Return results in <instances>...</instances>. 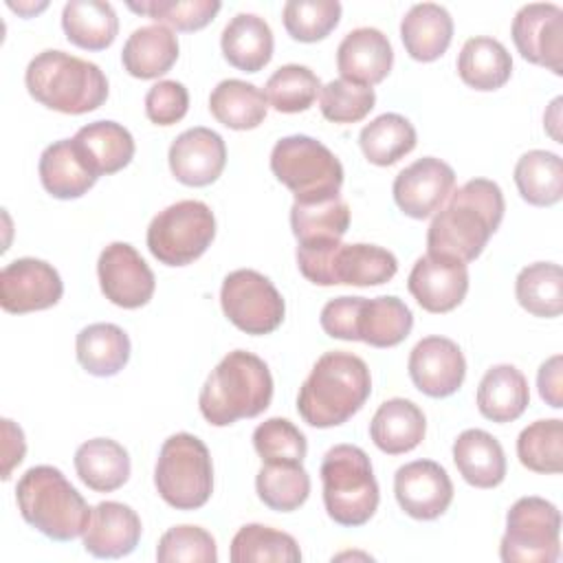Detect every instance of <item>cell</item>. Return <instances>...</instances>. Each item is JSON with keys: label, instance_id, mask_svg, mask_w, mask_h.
<instances>
[{"label": "cell", "instance_id": "cell-1", "mask_svg": "<svg viewBox=\"0 0 563 563\" xmlns=\"http://www.w3.org/2000/svg\"><path fill=\"white\" fill-rule=\"evenodd\" d=\"M501 187L488 178H473L451 191L427 231V253L446 255L464 264L477 260L504 220Z\"/></svg>", "mask_w": 563, "mask_h": 563}, {"label": "cell", "instance_id": "cell-2", "mask_svg": "<svg viewBox=\"0 0 563 563\" xmlns=\"http://www.w3.org/2000/svg\"><path fill=\"white\" fill-rule=\"evenodd\" d=\"M372 394L367 363L350 352H325L299 387L297 411L310 427L330 429L347 422Z\"/></svg>", "mask_w": 563, "mask_h": 563}, {"label": "cell", "instance_id": "cell-3", "mask_svg": "<svg viewBox=\"0 0 563 563\" xmlns=\"http://www.w3.org/2000/svg\"><path fill=\"white\" fill-rule=\"evenodd\" d=\"M273 400L268 365L253 352H229L207 376L198 407L213 427H229L240 418L260 416Z\"/></svg>", "mask_w": 563, "mask_h": 563}, {"label": "cell", "instance_id": "cell-4", "mask_svg": "<svg viewBox=\"0 0 563 563\" xmlns=\"http://www.w3.org/2000/svg\"><path fill=\"white\" fill-rule=\"evenodd\" d=\"M24 84L37 103L64 114L92 112L108 99V79L97 64L53 48L29 62Z\"/></svg>", "mask_w": 563, "mask_h": 563}, {"label": "cell", "instance_id": "cell-5", "mask_svg": "<svg viewBox=\"0 0 563 563\" xmlns=\"http://www.w3.org/2000/svg\"><path fill=\"white\" fill-rule=\"evenodd\" d=\"M15 501L22 519L53 541L81 537L92 510L66 475L48 464L33 466L20 477Z\"/></svg>", "mask_w": 563, "mask_h": 563}, {"label": "cell", "instance_id": "cell-6", "mask_svg": "<svg viewBox=\"0 0 563 563\" xmlns=\"http://www.w3.org/2000/svg\"><path fill=\"white\" fill-rule=\"evenodd\" d=\"M323 506L328 517L345 528L367 523L380 501L369 455L354 444L332 446L321 462Z\"/></svg>", "mask_w": 563, "mask_h": 563}, {"label": "cell", "instance_id": "cell-7", "mask_svg": "<svg viewBox=\"0 0 563 563\" xmlns=\"http://www.w3.org/2000/svg\"><path fill=\"white\" fill-rule=\"evenodd\" d=\"M154 486L176 510L202 508L213 493V464L207 444L191 433L169 435L154 466Z\"/></svg>", "mask_w": 563, "mask_h": 563}, {"label": "cell", "instance_id": "cell-8", "mask_svg": "<svg viewBox=\"0 0 563 563\" xmlns=\"http://www.w3.org/2000/svg\"><path fill=\"white\" fill-rule=\"evenodd\" d=\"M271 172L299 202L336 196L343 185L341 161L330 147L306 134H290L275 143Z\"/></svg>", "mask_w": 563, "mask_h": 563}, {"label": "cell", "instance_id": "cell-9", "mask_svg": "<svg viewBox=\"0 0 563 563\" xmlns=\"http://www.w3.org/2000/svg\"><path fill=\"white\" fill-rule=\"evenodd\" d=\"M295 255L301 275L317 286H380L398 271V260L391 251L363 242L323 249L297 246Z\"/></svg>", "mask_w": 563, "mask_h": 563}, {"label": "cell", "instance_id": "cell-10", "mask_svg": "<svg viewBox=\"0 0 563 563\" xmlns=\"http://www.w3.org/2000/svg\"><path fill=\"white\" fill-rule=\"evenodd\" d=\"M216 238V216L200 200H178L158 211L147 227V249L165 266H187Z\"/></svg>", "mask_w": 563, "mask_h": 563}, {"label": "cell", "instance_id": "cell-11", "mask_svg": "<svg viewBox=\"0 0 563 563\" xmlns=\"http://www.w3.org/2000/svg\"><path fill=\"white\" fill-rule=\"evenodd\" d=\"M504 563H554L561 556V512L537 495L517 499L499 543Z\"/></svg>", "mask_w": 563, "mask_h": 563}, {"label": "cell", "instance_id": "cell-12", "mask_svg": "<svg viewBox=\"0 0 563 563\" xmlns=\"http://www.w3.org/2000/svg\"><path fill=\"white\" fill-rule=\"evenodd\" d=\"M220 306L238 330L253 336L271 334L282 325L286 314L284 297L275 284L253 268H238L224 277Z\"/></svg>", "mask_w": 563, "mask_h": 563}, {"label": "cell", "instance_id": "cell-13", "mask_svg": "<svg viewBox=\"0 0 563 563\" xmlns=\"http://www.w3.org/2000/svg\"><path fill=\"white\" fill-rule=\"evenodd\" d=\"M97 275L106 299L128 310L145 306L156 288L152 268L128 242H112L101 251Z\"/></svg>", "mask_w": 563, "mask_h": 563}, {"label": "cell", "instance_id": "cell-14", "mask_svg": "<svg viewBox=\"0 0 563 563\" xmlns=\"http://www.w3.org/2000/svg\"><path fill=\"white\" fill-rule=\"evenodd\" d=\"M523 59L563 75V9L552 2L523 4L510 29Z\"/></svg>", "mask_w": 563, "mask_h": 563}, {"label": "cell", "instance_id": "cell-15", "mask_svg": "<svg viewBox=\"0 0 563 563\" xmlns=\"http://www.w3.org/2000/svg\"><path fill=\"white\" fill-rule=\"evenodd\" d=\"M62 295V277L44 260L20 257L0 271V306L11 314L46 310Z\"/></svg>", "mask_w": 563, "mask_h": 563}, {"label": "cell", "instance_id": "cell-16", "mask_svg": "<svg viewBox=\"0 0 563 563\" xmlns=\"http://www.w3.org/2000/svg\"><path fill=\"white\" fill-rule=\"evenodd\" d=\"M455 187V172L435 156H422L407 165L391 185L398 209L416 220L433 216Z\"/></svg>", "mask_w": 563, "mask_h": 563}, {"label": "cell", "instance_id": "cell-17", "mask_svg": "<svg viewBox=\"0 0 563 563\" xmlns=\"http://www.w3.org/2000/svg\"><path fill=\"white\" fill-rule=\"evenodd\" d=\"M407 288L427 312H451L468 292V268L460 260L424 253L416 260L407 277Z\"/></svg>", "mask_w": 563, "mask_h": 563}, {"label": "cell", "instance_id": "cell-18", "mask_svg": "<svg viewBox=\"0 0 563 563\" xmlns=\"http://www.w3.org/2000/svg\"><path fill=\"white\" fill-rule=\"evenodd\" d=\"M394 495L409 517L431 521L449 510L453 501V482L438 462L416 460L396 471Z\"/></svg>", "mask_w": 563, "mask_h": 563}, {"label": "cell", "instance_id": "cell-19", "mask_svg": "<svg viewBox=\"0 0 563 563\" xmlns=\"http://www.w3.org/2000/svg\"><path fill=\"white\" fill-rule=\"evenodd\" d=\"M409 376L413 385L431 398L455 394L466 376V361L460 345L446 336H424L409 354Z\"/></svg>", "mask_w": 563, "mask_h": 563}, {"label": "cell", "instance_id": "cell-20", "mask_svg": "<svg viewBox=\"0 0 563 563\" xmlns=\"http://www.w3.org/2000/svg\"><path fill=\"white\" fill-rule=\"evenodd\" d=\"M167 161L178 183L207 187L220 178L227 165V145L218 132L196 125L174 139Z\"/></svg>", "mask_w": 563, "mask_h": 563}, {"label": "cell", "instance_id": "cell-21", "mask_svg": "<svg viewBox=\"0 0 563 563\" xmlns=\"http://www.w3.org/2000/svg\"><path fill=\"white\" fill-rule=\"evenodd\" d=\"M141 532L136 510L121 501H101L90 510L81 541L84 550L97 559H121L134 552Z\"/></svg>", "mask_w": 563, "mask_h": 563}, {"label": "cell", "instance_id": "cell-22", "mask_svg": "<svg viewBox=\"0 0 563 563\" xmlns=\"http://www.w3.org/2000/svg\"><path fill=\"white\" fill-rule=\"evenodd\" d=\"M394 64V48L387 35L374 26L350 31L336 48V68L343 79L361 86L380 84Z\"/></svg>", "mask_w": 563, "mask_h": 563}, {"label": "cell", "instance_id": "cell-23", "mask_svg": "<svg viewBox=\"0 0 563 563\" xmlns=\"http://www.w3.org/2000/svg\"><path fill=\"white\" fill-rule=\"evenodd\" d=\"M352 328L354 341H363L372 347H394L409 336L413 328V314L409 306L394 295L374 299L358 297Z\"/></svg>", "mask_w": 563, "mask_h": 563}, {"label": "cell", "instance_id": "cell-24", "mask_svg": "<svg viewBox=\"0 0 563 563\" xmlns=\"http://www.w3.org/2000/svg\"><path fill=\"white\" fill-rule=\"evenodd\" d=\"M73 145L97 178L128 167L136 150L130 130L117 121H92L79 128L73 136Z\"/></svg>", "mask_w": 563, "mask_h": 563}, {"label": "cell", "instance_id": "cell-25", "mask_svg": "<svg viewBox=\"0 0 563 563\" xmlns=\"http://www.w3.org/2000/svg\"><path fill=\"white\" fill-rule=\"evenodd\" d=\"M290 229L299 249H323L341 244L350 229V207L336 196L299 202L290 207Z\"/></svg>", "mask_w": 563, "mask_h": 563}, {"label": "cell", "instance_id": "cell-26", "mask_svg": "<svg viewBox=\"0 0 563 563\" xmlns=\"http://www.w3.org/2000/svg\"><path fill=\"white\" fill-rule=\"evenodd\" d=\"M427 433V418L422 409L407 398L385 400L372 422L369 438L387 455H400L413 451Z\"/></svg>", "mask_w": 563, "mask_h": 563}, {"label": "cell", "instance_id": "cell-27", "mask_svg": "<svg viewBox=\"0 0 563 563\" xmlns=\"http://www.w3.org/2000/svg\"><path fill=\"white\" fill-rule=\"evenodd\" d=\"M400 40L416 62L442 57L453 40V18L435 2L413 4L400 22Z\"/></svg>", "mask_w": 563, "mask_h": 563}, {"label": "cell", "instance_id": "cell-28", "mask_svg": "<svg viewBox=\"0 0 563 563\" xmlns=\"http://www.w3.org/2000/svg\"><path fill=\"white\" fill-rule=\"evenodd\" d=\"M453 462L464 482L475 488H495L506 477L504 449L484 429H466L455 438Z\"/></svg>", "mask_w": 563, "mask_h": 563}, {"label": "cell", "instance_id": "cell-29", "mask_svg": "<svg viewBox=\"0 0 563 563\" xmlns=\"http://www.w3.org/2000/svg\"><path fill=\"white\" fill-rule=\"evenodd\" d=\"M273 31L268 22L255 13H238L222 31L220 48L224 59L244 73L262 70L273 57Z\"/></svg>", "mask_w": 563, "mask_h": 563}, {"label": "cell", "instance_id": "cell-30", "mask_svg": "<svg viewBox=\"0 0 563 563\" xmlns=\"http://www.w3.org/2000/svg\"><path fill=\"white\" fill-rule=\"evenodd\" d=\"M178 59V37L165 24H147L125 40L121 64L136 79H156Z\"/></svg>", "mask_w": 563, "mask_h": 563}, {"label": "cell", "instance_id": "cell-31", "mask_svg": "<svg viewBox=\"0 0 563 563\" xmlns=\"http://www.w3.org/2000/svg\"><path fill=\"white\" fill-rule=\"evenodd\" d=\"M475 400H477L479 413L486 420H493L499 424L512 422L526 411L530 402L528 380L515 365H508V363L493 365L482 376Z\"/></svg>", "mask_w": 563, "mask_h": 563}, {"label": "cell", "instance_id": "cell-32", "mask_svg": "<svg viewBox=\"0 0 563 563\" xmlns=\"http://www.w3.org/2000/svg\"><path fill=\"white\" fill-rule=\"evenodd\" d=\"M75 471L95 493H112L130 477V455L117 440L92 438L77 446Z\"/></svg>", "mask_w": 563, "mask_h": 563}, {"label": "cell", "instance_id": "cell-33", "mask_svg": "<svg viewBox=\"0 0 563 563\" xmlns=\"http://www.w3.org/2000/svg\"><path fill=\"white\" fill-rule=\"evenodd\" d=\"M457 75L468 88L482 92L497 90L512 75L510 53L499 40L475 35L464 42L457 55Z\"/></svg>", "mask_w": 563, "mask_h": 563}, {"label": "cell", "instance_id": "cell-34", "mask_svg": "<svg viewBox=\"0 0 563 563\" xmlns=\"http://www.w3.org/2000/svg\"><path fill=\"white\" fill-rule=\"evenodd\" d=\"M37 169L44 189L59 200L81 198L97 183V176L79 158L73 139L51 143L42 152Z\"/></svg>", "mask_w": 563, "mask_h": 563}, {"label": "cell", "instance_id": "cell-35", "mask_svg": "<svg viewBox=\"0 0 563 563\" xmlns=\"http://www.w3.org/2000/svg\"><path fill=\"white\" fill-rule=\"evenodd\" d=\"M130 336L114 323H90L75 341L79 365L92 376H114L130 361Z\"/></svg>", "mask_w": 563, "mask_h": 563}, {"label": "cell", "instance_id": "cell-36", "mask_svg": "<svg viewBox=\"0 0 563 563\" xmlns=\"http://www.w3.org/2000/svg\"><path fill=\"white\" fill-rule=\"evenodd\" d=\"M62 29L70 44L84 51H103L119 33V18L110 2L70 0L62 11Z\"/></svg>", "mask_w": 563, "mask_h": 563}, {"label": "cell", "instance_id": "cell-37", "mask_svg": "<svg viewBox=\"0 0 563 563\" xmlns=\"http://www.w3.org/2000/svg\"><path fill=\"white\" fill-rule=\"evenodd\" d=\"M209 110L231 130H253L266 119L268 99L255 84L222 79L209 95Z\"/></svg>", "mask_w": 563, "mask_h": 563}, {"label": "cell", "instance_id": "cell-38", "mask_svg": "<svg viewBox=\"0 0 563 563\" xmlns=\"http://www.w3.org/2000/svg\"><path fill=\"white\" fill-rule=\"evenodd\" d=\"M515 185L521 198L534 207H552L563 198L561 156L545 150L526 152L515 165Z\"/></svg>", "mask_w": 563, "mask_h": 563}, {"label": "cell", "instance_id": "cell-39", "mask_svg": "<svg viewBox=\"0 0 563 563\" xmlns=\"http://www.w3.org/2000/svg\"><path fill=\"white\" fill-rule=\"evenodd\" d=\"M515 297L519 306L543 319L563 312V271L554 262H534L519 271L515 279Z\"/></svg>", "mask_w": 563, "mask_h": 563}, {"label": "cell", "instance_id": "cell-40", "mask_svg": "<svg viewBox=\"0 0 563 563\" xmlns=\"http://www.w3.org/2000/svg\"><path fill=\"white\" fill-rule=\"evenodd\" d=\"M358 145L369 163L389 167L416 147V128L402 114L385 112L361 130Z\"/></svg>", "mask_w": 563, "mask_h": 563}, {"label": "cell", "instance_id": "cell-41", "mask_svg": "<svg viewBox=\"0 0 563 563\" xmlns=\"http://www.w3.org/2000/svg\"><path fill=\"white\" fill-rule=\"evenodd\" d=\"M257 497L277 512H292L310 495V475L301 464L264 462L255 477Z\"/></svg>", "mask_w": 563, "mask_h": 563}, {"label": "cell", "instance_id": "cell-42", "mask_svg": "<svg viewBox=\"0 0 563 563\" xmlns=\"http://www.w3.org/2000/svg\"><path fill=\"white\" fill-rule=\"evenodd\" d=\"M229 556L233 563H299L301 550L288 532L262 523H246L235 532Z\"/></svg>", "mask_w": 563, "mask_h": 563}, {"label": "cell", "instance_id": "cell-43", "mask_svg": "<svg viewBox=\"0 0 563 563\" xmlns=\"http://www.w3.org/2000/svg\"><path fill=\"white\" fill-rule=\"evenodd\" d=\"M519 462L534 473L556 475L563 471V420L548 418L528 424L517 438Z\"/></svg>", "mask_w": 563, "mask_h": 563}, {"label": "cell", "instance_id": "cell-44", "mask_svg": "<svg viewBox=\"0 0 563 563\" xmlns=\"http://www.w3.org/2000/svg\"><path fill=\"white\" fill-rule=\"evenodd\" d=\"M321 92L319 77L301 64L279 66L266 81V99L277 112L295 114L308 110Z\"/></svg>", "mask_w": 563, "mask_h": 563}, {"label": "cell", "instance_id": "cell-45", "mask_svg": "<svg viewBox=\"0 0 563 563\" xmlns=\"http://www.w3.org/2000/svg\"><path fill=\"white\" fill-rule=\"evenodd\" d=\"M288 35L297 42H319L328 37L341 20L336 0H288L282 11Z\"/></svg>", "mask_w": 563, "mask_h": 563}, {"label": "cell", "instance_id": "cell-46", "mask_svg": "<svg viewBox=\"0 0 563 563\" xmlns=\"http://www.w3.org/2000/svg\"><path fill=\"white\" fill-rule=\"evenodd\" d=\"M218 0H147V2H128V9L145 13L156 24L172 26L176 31H198L205 29L216 13L220 11Z\"/></svg>", "mask_w": 563, "mask_h": 563}, {"label": "cell", "instance_id": "cell-47", "mask_svg": "<svg viewBox=\"0 0 563 563\" xmlns=\"http://www.w3.org/2000/svg\"><path fill=\"white\" fill-rule=\"evenodd\" d=\"M376 103V92L369 86L352 84L343 77L321 86L319 108L332 123H356L369 114Z\"/></svg>", "mask_w": 563, "mask_h": 563}, {"label": "cell", "instance_id": "cell-48", "mask_svg": "<svg viewBox=\"0 0 563 563\" xmlns=\"http://www.w3.org/2000/svg\"><path fill=\"white\" fill-rule=\"evenodd\" d=\"M253 446L262 462L301 464L308 451L306 435L286 418H268L253 431Z\"/></svg>", "mask_w": 563, "mask_h": 563}, {"label": "cell", "instance_id": "cell-49", "mask_svg": "<svg viewBox=\"0 0 563 563\" xmlns=\"http://www.w3.org/2000/svg\"><path fill=\"white\" fill-rule=\"evenodd\" d=\"M156 559L161 563H216L218 548L216 539L200 526H174L158 539Z\"/></svg>", "mask_w": 563, "mask_h": 563}, {"label": "cell", "instance_id": "cell-50", "mask_svg": "<svg viewBox=\"0 0 563 563\" xmlns=\"http://www.w3.org/2000/svg\"><path fill=\"white\" fill-rule=\"evenodd\" d=\"M189 110V92L176 79L154 84L145 95V114L156 125H174Z\"/></svg>", "mask_w": 563, "mask_h": 563}, {"label": "cell", "instance_id": "cell-51", "mask_svg": "<svg viewBox=\"0 0 563 563\" xmlns=\"http://www.w3.org/2000/svg\"><path fill=\"white\" fill-rule=\"evenodd\" d=\"M563 356L554 354L548 361L541 363L537 374V387L539 396L554 409L563 407Z\"/></svg>", "mask_w": 563, "mask_h": 563}, {"label": "cell", "instance_id": "cell-52", "mask_svg": "<svg viewBox=\"0 0 563 563\" xmlns=\"http://www.w3.org/2000/svg\"><path fill=\"white\" fill-rule=\"evenodd\" d=\"M2 433H4V446H2V457H4L2 479H9L13 466H18V464L24 460L26 442H24L22 429H20L18 424H13V420H9V418L2 420Z\"/></svg>", "mask_w": 563, "mask_h": 563}, {"label": "cell", "instance_id": "cell-53", "mask_svg": "<svg viewBox=\"0 0 563 563\" xmlns=\"http://www.w3.org/2000/svg\"><path fill=\"white\" fill-rule=\"evenodd\" d=\"M9 7L13 9V11H18V13H22V15H31V13H37V11H42V9H46V2H42V4H15V2H9Z\"/></svg>", "mask_w": 563, "mask_h": 563}]
</instances>
